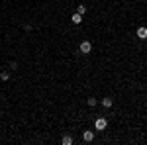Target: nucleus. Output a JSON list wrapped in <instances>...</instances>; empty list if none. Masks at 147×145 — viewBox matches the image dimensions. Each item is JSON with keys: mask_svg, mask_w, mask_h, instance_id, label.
Masks as SVG:
<instances>
[{"mask_svg": "<svg viewBox=\"0 0 147 145\" xmlns=\"http://www.w3.org/2000/svg\"><path fill=\"white\" fill-rule=\"evenodd\" d=\"M79 51L82 53V55H88V53L92 51V43L90 41H82V43L79 45Z\"/></svg>", "mask_w": 147, "mask_h": 145, "instance_id": "obj_1", "label": "nucleus"}, {"mask_svg": "<svg viewBox=\"0 0 147 145\" xmlns=\"http://www.w3.org/2000/svg\"><path fill=\"white\" fill-rule=\"evenodd\" d=\"M106 125H108L106 118H98V120L94 122V129H96V132H102V129H106Z\"/></svg>", "mask_w": 147, "mask_h": 145, "instance_id": "obj_2", "label": "nucleus"}, {"mask_svg": "<svg viewBox=\"0 0 147 145\" xmlns=\"http://www.w3.org/2000/svg\"><path fill=\"white\" fill-rule=\"evenodd\" d=\"M82 139H84L86 143H90L92 139H94V132H92V129H86V132L82 134Z\"/></svg>", "mask_w": 147, "mask_h": 145, "instance_id": "obj_3", "label": "nucleus"}, {"mask_svg": "<svg viewBox=\"0 0 147 145\" xmlns=\"http://www.w3.org/2000/svg\"><path fill=\"white\" fill-rule=\"evenodd\" d=\"M137 37H139V39H147V28L145 26H141V28H137Z\"/></svg>", "mask_w": 147, "mask_h": 145, "instance_id": "obj_4", "label": "nucleus"}, {"mask_svg": "<svg viewBox=\"0 0 147 145\" xmlns=\"http://www.w3.org/2000/svg\"><path fill=\"white\" fill-rule=\"evenodd\" d=\"M71 22H73V24H77V26H79V24L82 22V16H80L79 12H77V14H73V18H71Z\"/></svg>", "mask_w": 147, "mask_h": 145, "instance_id": "obj_5", "label": "nucleus"}, {"mask_svg": "<svg viewBox=\"0 0 147 145\" xmlns=\"http://www.w3.org/2000/svg\"><path fill=\"white\" fill-rule=\"evenodd\" d=\"M61 143H63V145H73V137H71V135H63Z\"/></svg>", "mask_w": 147, "mask_h": 145, "instance_id": "obj_6", "label": "nucleus"}, {"mask_svg": "<svg viewBox=\"0 0 147 145\" xmlns=\"http://www.w3.org/2000/svg\"><path fill=\"white\" fill-rule=\"evenodd\" d=\"M112 104H114L112 98H104V100H102V106H104V108H112Z\"/></svg>", "mask_w": 147, "mask_h": 145, "instance_id": "obj_7", "label": "nucleus"}, {"mask_svg": "<svg viewBox=\"0 0 147 145\" xmlns=\"http://www.w3.org/2000/svg\"><path fill=\"white\" fill-rule=\"evenodd\" d=\"M8 78H10V73L8 71H2L0 73V80H8Z\"/></svg>", "mask_w": 147, "mask_h": 145, "instance_id": "obj_8", "label": "nucleus"}, {"mask_svg": "<svg viewBox=\"0 0 147 145\" xmlns=\"http://www.w3.org/2000/svg\"><path fill=\"white\" fill-rule=\"evenodd\" d=\"M77 12H79L80 16H82V14H86V6H82V4H80L79 8H77Z\"/></svg>", "mask_w": 147, "mask_h": 145, "instance_id": "obj_9", "label": "nucleus"}, {"mask_svg": "<svg viewBox=\"0 0 147 145\" xmlns=\"http://www.w3.org/2000/svg\"><path fill=\"white\" fill-rule=\"evenodd\" d=\"M86 104H88V106H96V100H94V98H88Z\"/></svg>", "mask_w": 147, "mask_h": 145, "instance_id": "obj_10", "label": "nucleus"}]
</instances>
